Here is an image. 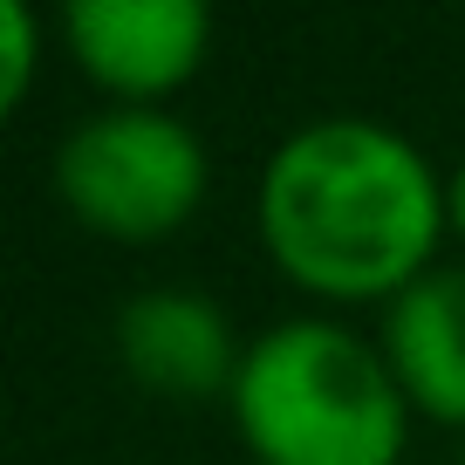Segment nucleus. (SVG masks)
Returning a JSON list of instances; mask_svg holds the SVG:
<instances>
[{
  "label": "nucleus",
  "instance_id": "nucleus-7",
  "mask_svg": "<svg viewBox=\"0 0 465 465\" xmlns=\"http://www.w3.org/2000/svg\"><path fill=\"white\" fill-rule=\"evenodd\" d=\"M35 48H42V28H35L28 0H0V103L15 110L35 83Z\"/></svg>",
  "mask_w": 465,
  "mask_h": 465
},
{
  "label": "nucleus",
  "instance_id": "nucleus-4",
  "mask_svg": "<svg viewBox=\"0 0 465 465\" xmlns=\"http://www.w3.org/2000/svg\"><path fill=\"white\" fill-rule=\"evenodd\" d=\"M62 35L96 89L116 103H158L199 75L213 15L205 0H69Z\"/></svg>",
  "mask_w": 465,
  "mask_h": 465
},
{
  "label": "nucleus",
  "instance_id": "nucleus-3",
  "mask_svg": "<svg viewBox=\"0 0 465 465\" xmlns=\"http://www.w3.org/2000/svg\"><path fill=\"white\" fill-rule=\"evenodd\" d=\"M205 144L158 103H116L83 116L55 151V192L103 240H164L205 199Z\"/></svg>",
  "mask_w": 465,
  "mask_h": 465
},
{
  "label": "nucleus",
  "instance_id": "nucleus-9",
  "mask_svg": "<svg viewBox=\"0 0 465 465\" xmlns=\"http://www.w3.org/2000/svg\"><path fill=\"white\" fill-rule=\"evenodd\" d=\"M459 465H465V459H459Z\"/></svg>",
  "mask_w": 465,
  "mask_h": 465
},
{
  "label": "nucleus",
  "instance_id": "nucleus-5",
  "mask_svg": "<svg viewBox=\"0 0 465 465\" xmlns=\"http://www.w3.org/2000/svg\"><path fill=\"white\" fill-rule=\"evenodd\" d=\"M116 356L144 383L151 397H178V404H205V397H232L240 356L232 342V315L199 288H144L116 315Z\"/></svg>",
  "mask_w": 465,
  "mask_h": 465
},
{
  "label": "nucleus",
  "instance_id": "nucleus-2",
  "mask_svg": "<svg viewBox=\"0 0 465 465\" xmlns=\"http://www.w3.org/2000/svg\"><path fill=\"white\" fill-rule=\"evenodd\" d=\"M226 404L253 465H397L411 445V397L391 356L329 315L261 329Z\"/></svg>",
  "mask_w": 465,
  "mask_h": 465
},
{
  "label": "nucleus",
  "instance_id": "nucleus-1",
  "mask_svg": "<svg viewBox=\"0 0 465 465\" xmlns=\"http://www.w3.org/2000/svg\"><path fill=\"white\" fill-rule=\"evenodd\" d=\"M261 247L322 302H397L438 267L451 226L445 178L377 116H315L288 131L253 185Z\"/></svg>",
  "mask_w": 465,
  "mask_h": 465
},
{
  "label": "nucleus",
  "instance_id": "nucleus-6",
  "mask_svg": "<svg viewBox=\"0 0 465 465\" xmlns=\"http://www.w3.org/2000/svg\"><path fill=\"white\" fill-rule=\"evenodd\" d=\"M383 356L411 411L465 431V267H431L391 302Z\"/></svg>",
  "mask_w": 465,
  "mask_h": 465
},
{
  "label": "nucleus",
  "instance_id": "nucleus-8",
  "mask_svg": "<svg viewBox=\"0 0 465 465\" xmlns=\"http://www.w3.org/2000/svg\"><path fill=\"white\" fill-rule=\"evenodd\" d=\"M445 205H451V226L465 232V158L451 164V178H445Z\"/></svg>",
  "mask_w": 465,
  "mask_h": 465
}]
</instances>
